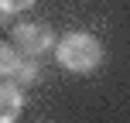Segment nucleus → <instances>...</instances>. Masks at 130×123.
<instances>
[{
	"mask_svg": "<svg viewBox=\"0 0 130 123\" xmlns=\"http://www.w3.org/2000/svg\"><path fill=\"white\" fill-rule=\"evenodd\" d=\"M55 58H58L62 68L82 75V72L99 68V62H103V45H99V38L89 34V31H69L58 41V48H55Z\"/></svg>",
	"mask_w": 130,
	"mask_h": 123,
	"instance_id": "nucleus-1",
	"label": "nucleus"
},
{
	"mask_svg": "<svg viewBox=\"0 0 130 123\" xmlns=\"http://www.w3.org/2000/svg\"><path fill=\"white\" fill-rule=\"evenodd\" d=\"M0 72H4V79H7V82H14V85H34V82H38V75H41L38 58L17 51L10 41L0 48Z\"/></svg>",
	"mask_w": 130,
	"mask_h": 123,
	"instance_id": "nucleus-2",
	"label": "nucleus"
},
{
	"mask_svg": "<svg viewBox=\"0 0 130 123\" xmlns=\"http://www.w3.org/2000/svg\"><path fill=\"white\" fill-rule=\"evenodd\" d=\"M10 45L17 48V51L31 55V58L48 55L52 48H58V45H55V34H52V27H48V24H17V27L10 31Z\"/></svg>",
	"mask_w": 130,
	"mask_h": 123,
	"instance_id": "nucleus-3",
	"label": "nucleus"
},
{
	"mask_svg": "<svg viewBox=\"0 0 130 123\" xmlns=\"http://www.w3.org/2000/svg\"><path fill=\"white\" fill-rule=\"evenodd\" d=\"M21 110H24V92H21V85L4 82L0 85V123H17Z\"/></svg>",
	"mask_w": 130,
	"mask_h": 123,
	"instance_id": "nucleus-4",
	"label": "nucleus"
},
{
	"mask_svg": "<svg viewBox=\"0 0 130 123\" xmlns=\"http://www.w3.org/2000/svg\"><path fill=\"white\" fill-rule=\"evenodd\" d=\"M34 0H0V10L4 14H21V10H27Z\"/></svg>",
	"mask_w": 130,
	"mask_h": 123,
	"instance_id": "nucleus-5",
	"label": "nucleus"
}]
</instances>
